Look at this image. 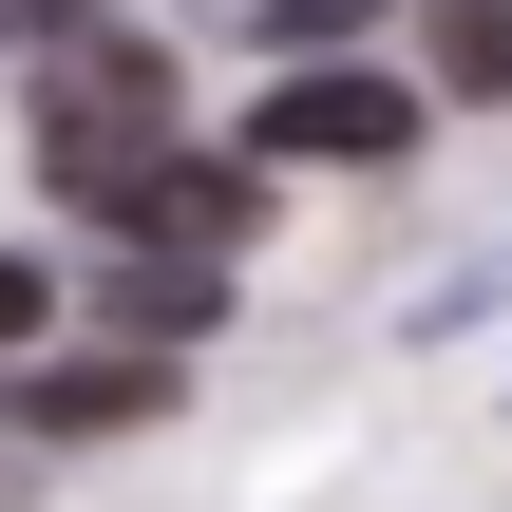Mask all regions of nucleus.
Here are the masks:
<instances>
[{
    "instance_id": "obj_2",
    "label": "nucleus",
    "mask_w": 512,
    "mask_h": 512,
    "mask_svg": "<svg viewBox=\"0 0 512 512\" xmlns=\"http://www.w3.org/2000/svg\"><path fill=\"white\" fill-rule=\"evenodd\" d=\"M399 152H418V95L361 76V57H323V76H285L247 114V171H399Z\"/></svg>"
},
{
    "instance_id": "obj_1",
    "label": "nucleus",
    "mask_w": 512,
    "mask_h": 512,
    "mask_svg": "<svg viewBox=\"0 0 512 512\" xmlns=\"http://www.w3.org/2000/svg\"><path fill=\"white\" fill-rule=\"evenodd\" d=\"M171 114H190V95H171V57H152V38H57V76H38V171L95 209L114 171H152V152H171Z\"/></svg>"
},
{
    "instance_id": "obj_5",
    "label": "nucleus",
    "mask_w": 512,
    "mask_h": 512,
    "mask_svg": "<svg viewBox=\"0 0 512 512\" xmlns=\"http://www.w3.org/2000/svg\"><path fill=\"white\" fill-rule=\"evenodd\" d=\"M418 57L437 95H512V0H418Z\"/></svg>"
},
{
    "instance_id": "obj_4",
    "label": "nucleus",
    "mask_w": 512,
    "mask_h": 512,
    "mask_svg": "<svg viewBox=\"0 0 512 512\" xmlns=\"http://www.w3.org/2000/svg\"><path fill=\"white\" fill-rule=\"evenodd\" d=\"M133 418H171V361H76V380H38V437H133Z\"/></svg>"
},
{
    "instance_id": "obj_7",
    "label": "nucleus",
    "mask_w": 512,
    "mask_h": 512,
    "mask_svg": "<svg viewBox=\"0 0 512 512\" xmlns=\"http://www.w3.org/2000/svg\"><path fill=\"white\" fill-rule=\"evenodd\" d=\"M38 323H57V285H38V266H19V247H0V361H19V342H38Z\"/></svg>"
},
{
    "instance_id": "obj_6",
    "label": "nucleus",
    "mask_w": 512,
    "mask_h": 512,
    "mask_svg": "<svg viewBox=\"0 0 512 512\" xmlns=\"http://www.w3.org/2000/svg\"><path fill=\"white\" fill-rule=\"evenodd\" d=\"M228 19H266V38H342V19H380V0H228Z\"/></svg>"
},
{
    "instance_id": "obj_8",
    "label": "nucleus",
    "mask_w": 512,
    "mask_h": 512,
    "mask_svg": "<svg viewBox=\"0 0 512 512\" xmlns=\"http://www.w3.org/2000/svg\"><path fill=\"white\" fill-rule=\"evenodd\" d=\"M76 19H95V0H0V38H76Z\"/></svg>"
},
{
    "instance_id": "obj_3",
    "label": "nucleus",
    "mask_w": 512,
    "mask_h": 512,
    "mask_svg": "<svg viewBox=\"0 0 512 512\" xmlns=\"http://www.w3.org/2000/svg\"><path fill=\"white\" fill-rule=\"evenodd\" d=\"M95 228H114V247H171V266H228V247L266 228V171H247V152H152V171L95 190Z\"/></svg>"
}]
</instances>
